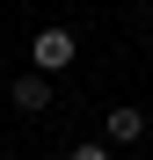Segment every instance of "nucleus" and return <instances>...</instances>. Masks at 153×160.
Masks as SVG:
<instances>
[{"label": "nucleus", "instance_id": "nucleus-1", "mask_svg": "<svg viewBox=\"0 0 153 160\" xmlns=\"http://www.w3.org/2000/svg\"><path fill=\"white\" fill-rule=\"evenodd\" d=\"M73 58H80V37H73V29H37V73H44V80L66 73Z\"/></svg>", "mask_w": 153, "mask_h": 160}, {"label": "nucleus", "instance_id": "nucleus-3", "mask_svg": "<svg viewBox=\"0 0 153 160\" xmlns=\"http://www.w3.org/2000/svg\"><path fill=\"white\" fill-rule=\"evenodd\" d=\"M139 131H146V117L131 109V102H117V109H110V146H131Z\"/></svg>", "mask_w": 153, "mask_h": 160}, {"label": "nucleus", "instance_id": "nucleus-4", "mask_svg": "<svg viewBox=\"0 0 153 160\" xmlns=\"http://www.w3.org/2000/svg\"><path fill=\"white\" fill-rule=\"evenodd\" d=\"M66 160H110V146H73Z\"/></svg>", "mask_w": 153, "mask_h": 160}, {"label": "nucleus", "instance_id": "nucleus-2", "mask_svg": "<svg viewBox=\"0 0 153 160\" xmlns=\"http://www.w3.org/2000/svg\"><path fill=\"white\" fill-rule=\"evenodd\" d=\"M8 95H15V109H22V117H44V109H51V80H44V73H22Z\"/></svg>", "mask_w": 153, "mask_h": 160}]
</instances>
